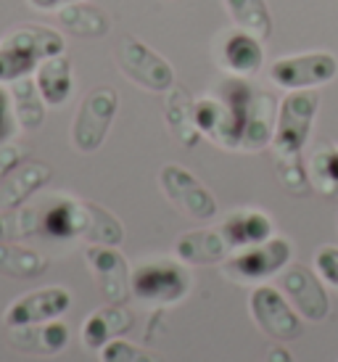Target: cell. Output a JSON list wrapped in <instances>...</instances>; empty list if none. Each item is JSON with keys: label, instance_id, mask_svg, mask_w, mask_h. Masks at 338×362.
I'll use <instances>...</instances> for the list:
<instances>
[{"label": "cell", "instance_id": "6da1fadb", "mask_svg": "<svg viewBox=\"0 0 338 362\" xmlns=\"http://www.w3.org/2000/svg\"><path fill=\"white\" fill-rule=\"evenodd\" d=\"M66 53V40L59 30L45 24H24L0 40V85L35 74L40 61Z\"/></svg>", "mask_w": 338, "mask_h": 362}, {"label": "cell", "instance_id": "7a4b0ae2", "mask_svg": "<svg viewBox=\"0 0 338 362\" xmlns=\"http://www.w3.org/2000/svg\"><path fill=\"white\" fill-rule=\"evenodd\" d=\"M190 272L185 262L148 259L138 264L129 278L132 296L151 307H172L190 293Z\"/></svg>", "mask_w": 338, "mask_h": 362}, {"label": "cell", "instance_id": "3957f363", "mask_svg": "<svg viewBox=\"0 0 338 362\" xmlns=\"http://www.w3.org/2000/svg\"><path fill=\"white\" fill-rule=\"evenodd\" d=\"M320 111L317 90H291L278 106V124L272 138V156H301Z\"/></svg>", "mask_w": 338, "mask_h": 362}, {"label": "cell", "instance_id": "277c9868", "mask_svg": "<svg viewBox=\"0 0 338 362\" xmlns=\"http://www.w3.org/2000/svg\"><path fill=\"white\" fill-rule=\"evenodd\" d=\"M117 66L132 85L148 93H167L177 77L175 69L159 51H153L148 42L138 40L135 35H124L117 45Z\"/></svg>", "mask_w": 338, "mask_h": 362}, {"label": "cell", "instance_id": "5b68a950", "mask_svg": "<svg viewBox=\"0 0 338 362\" xmlns=\"http://www.w3.org/2000/svg\"><path fill=\"white\" fill-rule=\"evenodd\" d=\"M120 111V95L109 85H100L82 98L80 111L71 122V146L80 153H95L103 146Z\"/></svg>", "mask_w": 338, "mask_h": 362}, {"label": "cell", "instance_id": "8992f818", "mask_svg": "<svg viewBox=\"0 0 338 362\" xmlns=\"http://www.w3.org/2000/svg\"><path fill=\"white\" fill-rule=\"evenodd\" d=\"M249 312L259 331L278 344L296 341L304 336V317L293 310V304L286 299V293L278 286L259 283L249 293Z\"/></svg>", "mask_w": 338, "mask_h": 362}, {"label": "cell", "instance_id": "52a82bcc", "mask_svg": "<svg viewBox=\"0 0 338 362\" xmlns=\"http://www.w3.org/2000/svg\"><path fill=\"white\" fill-rule=\"evenodd\" d=\"M338 77V59L328 51L293 53L269 64V80L283 90H317Z\"/></svg>", "mask_w": 338, "mask_h": 362}, {"label": "cell", "instance_id": "ba28073f", "mask_svg": "<svg viewBox=\"0 0 338 362\" xmlns=\"http://www.w3.org/2000/svg\"><path fill=\"white\" fill-rule=\"evenodd\" d=\"M291 257H293V246L289 238L272 235L269 241L230 254L225 259V272L228 278L238 283H264L286 270L291 264Z\"/></svg>", "mask_w": 338, "mask_h": 362}, {"label": "cell", "instance_id": "9c48e42d", "mask_svg": "<svg viewBox=\"0 0 338 362\" xmlns=\"http://www.w3.org/2000/svg\"><path fill=\"white\" fill-rule=\"evenodd\" d=\"M159 188L169 204L188 214L196 222H209L217 217V199L190 170L180 164H164L159 170Z\"/></svg>", "mask_w": 338, "mask_h": 362}, {"label": "cell", "instance_id": "30bf717a", "mask_svg": "<svg viewBox=\"0 0 338 362\" xmlns=\"http://www.w3.org/2000/svg\"><path fill=\"white\" fill-rule=\"evenodd\" d=\"M278 288L307 322H322L330 315L325 281L315 272V267L309 270L304 264H289L278 275Z\"/></svg>", "mask_w": 338, "mask_h": 362}, {"label": "cell", "instance_id": "8fae6325", "mask_svg": "<svg viewBox=\"0 0 338 362\" xmlns=\"http://www.w3.org/2000/svg\"><path fill=\"white\" fill-rule=\"evenodd\" d=\"M219 101H222V130L214 138L219 148H230V151H240V138H243V130H246V122H249V111L251 103H254V95H257V88L251 85L246 77H233L230 74L228 80H222L217 85Z\"/></svg>", "mask_w": 338, "mask_h": 362}, {"label": "cell", "instance_id": "7c38bea8", "mask_svg": "<svg viewBox=\"0 0 338 362\" xmlns=\"http://www.w3.org/2000/svg\"><path fill=\"white\" fill-rule=\"evenodd\" d=\"M71 307V293L64 286H45L35 291L21 293L19 299L8 304L3 315L6 328H24V325H37V322L61 320Z\"/></svg>", "mask_w": 338, "mask_h": 362}, {"label": "cell", "instance_id": "4fadbf2b", "mask_svg": "<svg viewBox=\"0 0 338 362\" xmlns=\"http://www.w3.org/2000/svg\"><path fill=\"white\" fill-rule=\"evenodd\" d=\"M85 262H88L90 272L95 283L100 286V293L109 304H124L129 299V270L127 259L120 254V246H95L88 243L85 246Z\"/></svg>", "mask_w": 338, "mask_h": 362}, {"label": "cell", "instance_id": "5bb4252c", "mask_svg": "<svg viewBox=\"0 0 338 362\" xmlns=\"http://www.w3.org/2000/svg\"><path fill=\"white\" fill-rule=\"evenodd\" d=\"M48 180H53V167L48 161H21L19 167L0 182V211L24 206L42 185H48Z\"/></svg>", "mask_w": 338, "mask_h": 362}, {"label": "cell", "instance_id": "9a60e30c", "mask_svg": "<svg viewBox=\"0 0 338 362\" xmlns=\"http://www.w3.org/2000/svg\"><path fill=\"white\" fill-rule=\"evenodd\" d=\"M135 328V315L124 304H106L100 310L90 312L82 322V344L88 349H103L109 341L122 339Z\"/></svg>", "mask_w": 338, "mask_h": 362}, {"label": "cell", "instance_id": "2e32d148", "mask_svg": "<svg viewBox=\"0 0 338 362\" xmlns=\"http://www.w3.org/2000/svg\"><path fill=\"white\" fill-rule=\"evenodd\" d=\"M219 64L233 77H254L264 66V40L243 30H233L225 35L219 45Z\"/></svg>", "mask_w": 338, "mask_h": 362}, {"label": "cell", "instance_id": "e0dca14e", "mask_svg": "<svg viewBox=\"0 0 338 362\" xmlns=\"http://www.w3.org/2000/svg\"><path fill=\"white\" fill-rule=\"evenodd\" d=\"M222 238L228 241L230 249H249L257 243H264L275 235V225L269 220V214L259 209H235L225 214V220L219 225Z\"/></svg>", "mask_w": 338, "mask_h": 362}, {"label": "cell", "instance_id": "ac0fdd59", "mask_svg": "<svg viewBox=\"0 0 338 362\" xmlns=\"http://www.w3.org/2000/svg\"><path fill=\"white\" fill-rule=\"evenodd\" d=\"M164 95H167L164 98V119H167L172 138L185 148H196L204 138L196 127V98L180 82H175Z\"/></svg>", "mask_w": 338, "mask_h": 362}, {"label": "cell", "instance_id": "d6986e66", "mask_svg": "<svg viewBox=\"0 0 338 362\" xmlns=\"http://www.w3.org/2000/svg\"><path fill=\"white\" fill-rule=\"evenodd\" d=\"M11 344L24 354L35 357H53L61 354L71 341L69 328L61 320L37 322V325H24V328H8Z\"/></svg>", "mask_w": 338, "mask_h": 362}, {"label": "cell", "instance_id": "ffe728a7", "mask_svg": "<svg viewBox=\"0 0 338 362\" xmlns=\"http://www.w3.org/2000/svg\"><path fill=\"white\" fill-rule=\"evenodd\" d=\"M56 19H59V27L66 35L82 37V40H100V37L111 35V30H114V19L109 13L100 6H93V3H85V0H77V3H69V6L59 8Z\"/></svg>", "mask_w": 338, "mask_h": 362}, {"label": "cell", "instance_id": "44dd1931", "mask_svg": "<svg viewBox=\"0 0 338 362\" xmlns=\"http://www.w3.org/2000/svg\"><path fill=\"white\" fill-rule=\"evenodd\" d=\"M32 77H35V85L40 90L42 101L53 109L64 106L74 93V66H71V59L66 53L40 61V66L35 69Z\"/></svg>", "mask_w": 338, "mask_h": 362}, {"label": "cell", "instance_id": "7402d4cb", "mask_svg": "<svg viewBox=\"0 0 338 362\" xmlns=\"http://www.w3.org/2000/svg\"><path fill=\"white\" fill-rule=\"evenodd\" d=\"M228 241L222 238V233L211 228H196V230L182 233L175 241V254L185 264H219L230 257Z\"/></svg>", "mask_w": 338, "mask_h": 362}, {"label": "cell", "instance_id": "603a6c76", "mask_svg": "<svg viewBox=\"0 0 338 362\" xmlns=\"http://www.w3.org/2000/svg\"><path fill=\"white\" fill-rule=\"evenodd\" d=\"M278 106L275 95H269L264 90H257L254 103L249 111V122H246V130L240 138V151H264L267 146H272L275 138V124H278Z\"/></svg>", "mask_w": 338, "mask_h": 362}, {"label": "cell", "instance_id": "cb8c5ba5", "mask_svg": "<svg viewBox=\"0 0 338 362\" xmlns=\"http://www.w3.org/2000/svg\"><path fill=\"white\" fill-rule=\"evenodd\" d=\"M11 106H13V117L24 132H35L42 127L45 122V109L48 103L42 101L40 90L35 85V77H21V80L11 82Z\"/></svg>", "mask_w": 338, "mask_h": 362}, {"label": "cell", "instance_id": "d4e9b609", "mask_svg": "<svg viewBox=\"0 0 338 362\" xmlns=\"http://www.w3.org/2000/svg\"><path fill=\"white\" fill-rule=\"evenodd\" d=\"M235 30H243L267 42L272 37V11L267 0H222Z\"/></svg>", "mask_w": 338, "mask_h": 362}, {"label": "cell", "instance_id": "484cf974", "mask_svg": "<svg viewBox=\"0 0 338 362\" xmlns=\"http://www.w3.org/2000/svg\"><path fill=\"white\" fill-rule=\"evenodd\" d=\"M48 270V257L37 249L21 246V243L0 241V272L8 278H21L30 281Z\"/></svg>", "mask_w": 338, "mask_h": 362}, {"label": "cell", "instance_id": "4316f807", "mask_svg": "<svg viewBox=\"0 0 338 362\" xmlns=\"http://www.w3.org/2000/svg\"><path fill=\"white\" fill-rule=\"evenodd\" d=\"M85 209H88V225H85L82 241L95 243V246H120L124 241V228L117 214L90 202H85Z\"/></svg>", "mask_w": 338, "mask_h": 362}, {"label": "cell", "instance_id": "83f0119b", "mask_svg": "<svg viewBox=\"0 0 338 362\" xmlns=\"http://www.w3.org/2000/svg\"><path fill=\"white\" fill-rule=\"evenodd\" d=\"M309 182L322 196L338 193V146H322L307 161Z\"/></svg>", "mask_w": 338, "mask_h": 362}, {"label": "cell", "instance_id": "f1b7e54d", "mask_svg": "<svg viewBox=\"0 0 338 362\" xmlns=\"http://www.w3.org/2000/svg\"><path fill=\"white\" fill-rule=\"evenodd\" d=\"M272 159H275L278 182L291 193V196H307V193L312 191L307 164H304L301 156H272Z\"/></svg>", "mask_w": 338, "mask_h": 362}, {"label": "cell", "instance_id": "f546056e", "mask_svg": "<svg viewBox=\"0 0 338 362\" xmlns=\"http://www.w3.org/2000/svg\"><path fill=\"white\" fill-rule=\"evenodd\" d=\"M222 117H225V111H222V101H219L217 93L204 95V98L196 101V127L211 143H214V138L222 130Z\"/></svg>", "mask_w": 338, "mask_h": 362}, {"label": "cell", "instance_id": "4dcf8cb0", "mask_svg": "<svg viewBox=\"0 0 338 362\" xmlns=\"http://www.w3.org/2000/svg\"><path fill=\"white\" fill-rule=\"evenodd\" d=\"M98 354L100 362H159L148 349H143L127 339H114L103 349H98Z\"/></svg>", "mask_w": 338, "mask_h": 362}, {"label": "cell", "instance_id": "1f68e13d", "mask_svg": "<svg viewBox=\"0 0 338 362\" xmlns=\"http://www.w3.org/2000/svg\"><path fill=\"white\" fill-rule=\"evenodd\" d=\"M312 267L328 286L338 288V246H320L315 252Z\"/></svg>", "mask_w": 338, "mask_h": 362}, {"label": "cell", "instance_id": "d6a6232c", "mask_svg": "<svg viewBox=\"0 0 338 362\" xmlns=\"http://www.w3.org/2000/svg\"><path fill=\"white\" fill-rule=\"evenodd\" d=\"M16 117H13V106H11V93L0 85V146L8 143L16 132Z\"/></svg>", "mask_w": 338, "mask_h": 362}, {"label": "cell", "instance_id": "836d02e7", "mask_svg": "<svg viewBox=\"0 0 338 362\" xmlns=\"http://www.w3.org/2000/svg\"><path fill=\"white\" fill-rule=\"evenodd\" d=\"M21 159H24V148H21L19 143L8 141L0 146V182L6 180L11 172L19 167Z\"/></svg>", "mask_w": 338, "mask_h": 362}, {"label": "cell", "instance_id": "e575fe53", "mask_svg": "<svg viewBox=\"0 0 338 362\" xmlns=\"http://www.w3.org/2000/svg\"><path fill=\"white\" fill-rule=\"evenodd\" d=\"M264 362H296V360H293V354L283 344H272L267 349V354H264Z\"/></svg>", "mask_w": 338, "mask_h": 362}, {"label": "cell", "instance_id": "d590c367", "mask_svg": "<svg viewBox=\"0 0 338 362\" xmlns=\"http://www.w3.org/2000/svg\"><path fill=\"white\" fill-rule=\"evenodd\" d=\"M35 11H59L69 3H77V0H27Z\"/></svg>", "mask_w": 338, "mask_h": 362}, {"label": "cell", "instance_id": "8d00e7d4", "mask_svg": "<svg viewBox=\"0 0 338 362\" xmlns=\"http://www.w3.org/2000/svg\"><path fill=\"white\" fill-rule=\"evenodd\" d=\"M8 235H11V222L6 220L3 214H0V241H6Z\"/></svg>", "mask_w": 338, "mask_h": 362}]
</instances>
